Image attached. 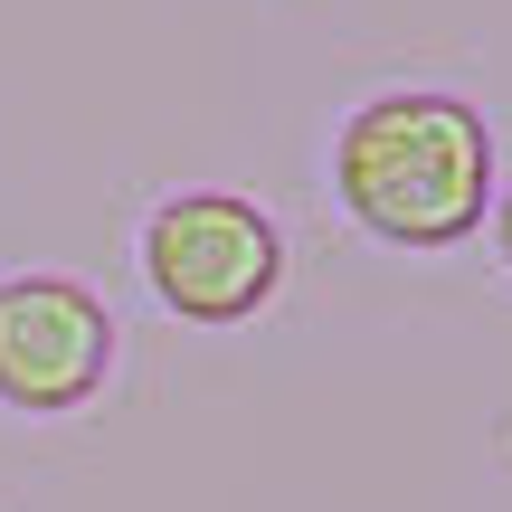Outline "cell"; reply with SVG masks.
Returning a JSON list of instances; mask_svg holds the SVG:
<instances>
[{
    "label": "cell",
    "instance_id": "1",
    "mask_svg": "<svg viewBox=\"0 0 512 512\" xmlns=\"http://www.w3.org/2000/svg\"><path fill=\"white\" fill-rule=\"evenodd\" d=\"M494 124L456 86H380L332 124V200L399 256L465 247L494 209Z\"/></svg>",
    "mask_w": 512,
    "mask_h": 512
},
{
    "label": "cell",
    "instance_id": "2",
    "mask_svg": "<svg viewBox=\"0 0 512 512\" xmlns=\"http://www.w3.org/2000/svg\"><path fill=\"white\" fill-rule=\"evenodd\" d=\"M133 256H143L152 304L200 332L256 323L275 304V285H285V228L247 190H171V200H152Z\"/></svg>",
    "mask_w": 512,
    "mask_h": 512
},
{
    "label": "cell",
    "instance_id": "3",
    "mask_svg": "<svg viewBox=\"0 0 512 512\" xmlns=\"http://www.w3.org/2000/svg\"><path fill=\"white\" fill-rule=\"evenodd\" d=\"M114 380V313L86 275H0V408L67 418Z\"/></svg>",
    "mask_w": 512,
    "mask_h": 512
},
{
    "label": "cell",
    "instance_id": "4",
    "mask_svg": "<svg viewBox=\"0 0 512 512\" xmlns=\"http://www.w3.org/2000/svg\"><path fill=\"white\" fill-rule=\"evenodd\" d=\"M484 219H494V256H503V275H512V171L494 181V209H484Z\"/></svg>",
    "mask_w": 512,
    "mask_h": 512
}]
</instances>
